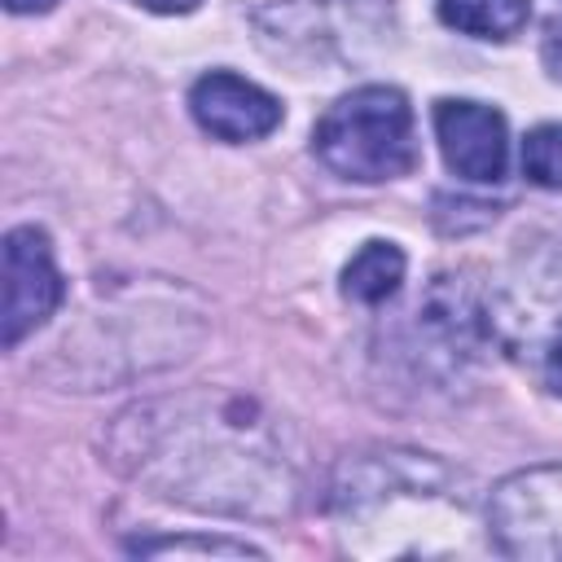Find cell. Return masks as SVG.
<instances>
[{"instance_id":"6","label":"cell","mask_w":562,"mask_h":562,"mask_svg":"<svg viewBox=\"0 0 562 562\" xmlns=\"http://www.w3.org/2000/svg\"><path fill=\"white\" fill-rule=\"evenodd\" d=\"M189 110L215 140H233V145L259 140L281 123V101L228 70L202 75L189 92Z\"/></svg>"},{"instance_id":"4","label":"cell","mask_w":562,"mask_h":562,"mask_svg":"<svg viewBox=\"0 0 562 562\" xmlns=\"http://www.w3.org/2000/svg\"><path fill=\"white\" fill-rule=\"evenodd\" d=\"M61 303V272L53 246L35 224L4 233V347H18Z\"/></svg>"},{"instance_id":"3","label":"cell","mask_w":562,"mask_h":562,"mask_svg":"<svg viewBox=\"0 0 562 562\" xmlns=\"http://www.w3.org/2000/svg\"><path fill=\"white\" fill-rule=\"evenodd\" d=\"M492 531L514 558H562V470H527L492 492Z\"/></svg>"},{"instance_id":"1","label":"cell","mask_w":562,"mask_h":562,"mask_svg":"<svg viewBox=\"0 0 562 562\" xmlns=\"http://www.w3.org/2000/svg\"><path fill=\"white\" fill-rule=\"evenodd\" d=\"M145 430L123 461L132 474L154 479L162 496L198 505V509H233V514H277L290 505V479L272 448L255 443V422H176L154 417V408L132 413Z\"/></svg>"},{"instance_id":"10","label":"cell","mask_w":562,"mask_h":562,"mask_svg":"<svg viewBox=\"0 0 562 562\" xmlns=\"http://www.w3.org/2000/svg\"><path fill=\"white\" fill-rule=\"evenodd\" d=\"M132 553H140V558H154V553H202V558H215V553H228V558H259V549L255 544H246V540H198V536H176V540H132L127 544Z\"/></svg>"},{"instance_id":"8","label":"cell","mask_w":562,"mask_h":562,"mask_svg":"<svg viewBox=\"0 0 562 562\" xmlns=\"http://www.w3.org/2000/svg\"><path fill=\"white\" fill-rule=\"evenodd\" d=\"M527 0H439V18L479 40H509L527 26Z\"/></svg>"},{"instance_id":"7","label":"cell","mask_w":562,"mask_h":562,"mask_svg":"<svg viewBox=\"0 0 562 562\" xmlns=\"http://www.w3.org/2000/svg\"><path fill=\"white\" fill-rule=\"evenodd\" d=\"M404 281V250L391 241H364L342 268V294L356 303H386Z\"/></svg>"},{"instance_id":"2","label":"cell","mask_w":562,"mask_h":562,"mask_svg":"<svg viewBox=\"0 0 562 562\" xmlns=\"http://www.w3.org/2000/svg\"><path fill=\"white\" fill-rule=\"evenodd\" d=\"M312 149L342 180H395L417 162L413 105L400 88L386 83L356 88L325 110V119L312 132Z\"/></svg>"},{"instance_id":"5","label":"cell","mask_w":562,"mask_h":562,"mask_svg":"<svg viewBox=\"0 0 562 562\" xmlns=\"http://www.w3.org/2000/svg\"><path fill=\"white\" fill-rule=\"evenodd\" d=\"M435 136L443 149L448 171L470 184H496L509 162L505 119L479 101H439L435 105Z\"/></svg>"},{"instance_id":"12","label":"cell","mask_w":562,"mask_h":562,"mask_svg":"<svg viewBox=\"0 0 562 562\" xmlns=\"http://www.w3.org/2000/svg\"><path fill=\"white\" fill-rule=\"evenodd\" d=\"M544 378H549V386L562 395V338L549 347V356H544Z\"/></svg>"},{"instance_id":"14","label":"cell","mask_w":562,"mask_h":562,"mask_svg":"<svg viewBox=\"0 0 562 562\" xmlns=\"http://www.w3.org/2000/svg\"><path fill=\"white\" fill-rule=\"evenodd\" d=\"M13 13H44V9H53L57 0H4Z\"/></svg>"},{"instance_id":"13","label":"cell","mask_w":562,"mask_h":562,"mask_svg":"<svg viewBox=\"0 0 562 562\" xmlns=\"http://www.w3.org/2000/svg\"><path fill=\"white\" fill-rule=\"evenodd\" d=\"M127 4H140L149 13H189V9H198V0H127Z\"/></svg>"},{"instance_id":"11","label":"cell","mask_w":562,"mask_h":562,"mask_svg":"<svg viewBox=\"0 0 562 562\" xmlns=\"http://www.w3.org/2000/svg\"><path fill=\"white\" fill-rule=\"evenodd\" d=\"M540 57H544V66H549V75H553V79H562V18H553V22H549V31H544V48H540Z\"/></svg>"},{"instance_id":"9","label":"cell","mask_w":562,"mask_h":562,"mask_svg":"<svg viewBox=\"0 0 562 562\" xmlns=\"http://www.w3.org/2000/svg\"><path fill=\"white\" fill-rule=\"evenodd\" d=\"M522 171L540 189H562V123H544L522 140Z\"/></svg>"}]
</instances>
